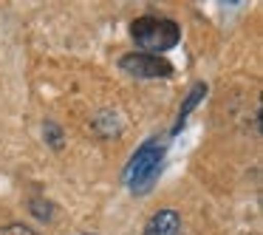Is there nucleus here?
Segmentation results:
<instances>
[{
  "label": "nucleus",
  "instance_id": "f257e3e1",
  "mask_svg": "<svg viewBox=\"0 0 263 235\" xmlns=\"http://www.w3.org/2000/svg\"><path fill=\"white\" fill-rule=\"evenodd\" d=\"M130 37L144 54H164L170 48L178 46L181 40V26L170 17H153V14H144L136 17L130 23Z\"/></svg>",
  "mask_w": 263,
  "mask_h": 235
},
{
  "label": "nucleus",
  "instance_id": "f03ea898",
  "mask_svg": "<svg viewBox=\"0 0 263 235\" xmlns=\"http://www.w3.org/2000/svg\"><path fill=\"white\" fill-rule=\"evenodd\" d=\"M164 142L159 139H147L144 144H139V150L130 156L125 167V184L130 193L136 195H144L153 190L156 178L161 173V159H164Z\"/></svg>",
  "mask_w": 263,
  "mask_h": 235
},
{
  "label": "nucleus",
  "instance_id": "7ed1b4c3",
  "mask_svg": "<svg viewBox=\"0 0 263 235\" xmlns=\"http://www.w3.org/2000/svg\"><path fill=\"white\" fill-rule=\"evenodd\" d=\"M119 68L130 77H139V80H159V77L173 74V63H167L164 57H156V54H144V51H130L125 57H119Z\"/></svg>",
  "mask_w": 263,
  "mask_h": 235
},
{
  "label": "nucleus",
  "instance_id": "20e7f679",
  "mask_svg": "<svg viewBox=\"0 0 263 235\" xmlns=\"http://www.w3.org/2000/svg\"><path fill=\"white\" fill-rule=\"evenodd\" d=\"M178 229H181V215L173 207H164L153 212V218L144 227V235H178Z\"/></svg>",
  "mask_w": 263,
  "mask_h": 235
},
{
  "label": "nucleus",
  "instance_id": "39448f33",
  "mask_svg": "<svg viewBox=\"0 0 263 235\" xmlns=\"http://www.w3.org/2000/svg\"><path fill=\"white\" fill-rule=\"evenodd\" d=\"M206 97V82H195L193 88L187 91V97H184L181 108H178V119H176V128H173V133H178L184 128V122H187V116L195 111V105L201 102V99Z\"/></svg>",
  "mask_w": 263,
  "mask_h": 235
},
{
  "label": "nucleus",
  "instance_id": "423d86ee",
  "mask_svg": "<svg viewBox=\"0 0 263 235\" xmlns=\"http://www.w3.org/2000/svg\"><path fill=\"white\" fill-rule=\"evenodd\" d=\"M43 133H46L48 144H51L54 150H60V148H63V131H60V128L54 125V122H46V125H43Z\"/></svg>",
  "mask_w": 263,
  "mask_h": 235
},
{
  "label": "nucleus",
  "instance_id": "0eeeda50",
  "mask_svg": "<svg viewBox=\"0 0 263 235\" xmlns=\"http://www.w3.org/2000/svg\"><path fill=\"white\" fill-rule=\"evenodd\" d=\"M0 235H40V232L26 227V224H6V227H0Z\"/></svg>",
  "mask_w": 263,
  "mask_h": 235
},
{
  "label": "nucleus",
  "instance_id": "6e6552de",
  "mask_svg": "<svg viewBox=\"0 0 263 235\" xmlns=\"http://www.w3.org/2000/svg\"><path fill=\"white\" fill-rule=\"evenodd\" d=\"M80 235H88V232H80Z\"/></svg>",
  "mask_w": 263,
  "mask_h": 235
},
{
  "label": "nucleus",
  "instance_id": "1a4fd4ad",
  "mask_svg": "<svg viewBox=\"0 0 263 235\" xmlns=\"http://www.w3.org/2000/svg\"><path fill=\"white\" fill-rule=\"evenodd\" d=\"M178 235H181V232H178Z\"/></svg>",
  "mask_w": 263,
  "mask_h": 235
}]
</instances>
